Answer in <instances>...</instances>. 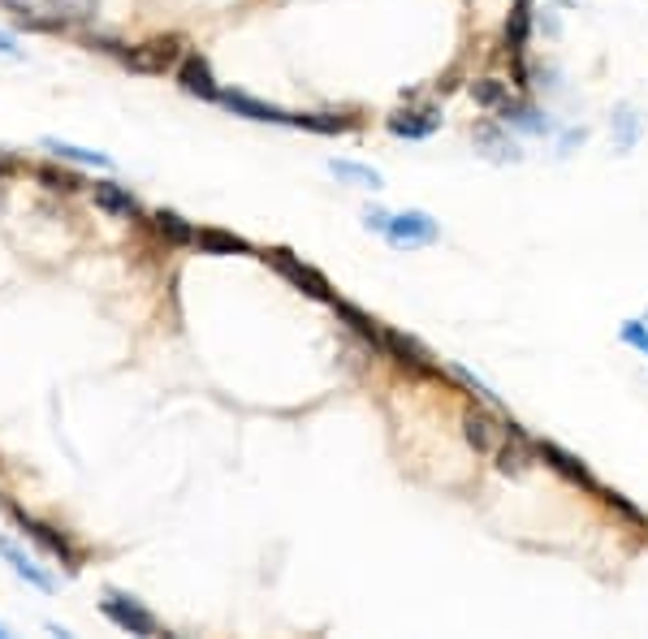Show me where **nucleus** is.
Returning a JSON list of instances; mask_svg holds the SVG:
<instances>
[{"label":"nucleus","instance_id":"nucleus-1","mask_svg":"<svg viewBox=\"0 0 648 639\" xmlns=\"http://www.w3.org/2000/svg\"><path fill=\"white\" fill-rule=\"evenodd\" d=\"M368 230L385 234L394 246H428L442 238V230H437V221H433L428 212H399V216H390V212H368Z\"/></svg>","mask_w":648,"mask_h":639},{"label":"nucleus","instance_id":"nucleus-2","mask_svg":"<svg viewBox=\"0 0 648 639\" xmlns=\"http://www.w3.org/2000/svg\"><path fill=\"white\" fill-rule=\"evenodd\" d=\"M100 0H40L35 9L22 13V26L35 31H70V26H87L96 22Z\"/></svg>","mask_w":648,"mask_h":639},{"label":"nucleus","instance_id":"nucleus-3","mask_svg":"<svg viewBox=\"0 0 648 639\" xmlns=\"http://www.w3.org/2000/svg\"><path fill=\"white\" fill-rule=\"evenodd\" d=\"M187 56V40L182 35H156L148 44H135V49L121 52V61L135 70V74H169L178 70Z\"/></svg>","mask_w":648,"mask_h":639},{"label":"nucleus","instance_id":"nucleus-4","mask_svg":"<svg viewBox=\"0 0 648 639\" xmlns=\"http://www.w3.org/2000/svg\"><path fill=\"white\" fill-rule=\"evenodd\" d=\"M9 514H13V523H18V528H22L31 541L44 544L52 557H61V566H65V571H78V566H83V553H78V544L70 541L65 532H56L52 523L35 519V514H26L22 505H9Z\"/></svg>","mask_w":648,"mask_h":639},{"label":"nucleus","instance_id":"nucleus-5","mask_svg":"<svg viewBox=\"0 0 648 639\" xmlns=\"http://www.w3.org/2000/svg\"><path fill=\"white\" fill-rule=\"evenodd\" d=\"M537 458H541V454H537V441H532L519 424H506V428H501V441H498V449H493V467H498L501 476H528Z\"/></svg>","mask_w":648,"mask_h":639},{"label":"nucleus","instance_id":"nucleus-6","mask_svg":"<svg viewBox=\"0 0 648 639\" xmlns=\"http://www.w3.org/2000/svg\"><path fill=\"white\" fill-rule=\"evenodd\" d=\"M104 618L108 622H117L121 631H130V636H160V618L144 609L135 596H121V592H104L100 600Z\"/></svg>","mask_w":648,"mask_h":639},{"label":"nucleus","instance_id":"nucleus-7","mask_svg":"<svg viewBox=\"0 0 648 639\" xmlns=\"http://www.w3.org/2000/svg\"><path fill=\"white\" fill-rule=\"evenodd\" d=\"M268 264L295 286V290H302V295L311 298H325V302H333V286L325 281V273H316L311 264H302L295 251H286V246H277V251H268Z\"/></svg>","mask_w":648,"mask_h":639},{"label":"nucleus","instance_id":"nucleus-8","mask_svg":"<svg viewBox=\"0 0 648 639\" xmlns=\"http://www.w3.org/2000/svg\"><path fill=\"white\" fill-rule=\"evenodd\" d=\"M390 135L399 139H428L442 130V108L437 104H406L399 113H390Z\"/></svg>","mask_w":648,"mask_h":639},{"label":"nucleus","instance_id":"nucleus-9","mask_svg":"<svg viewBox=\"0 0 648 639\" xmlns=\"http://www.w3.org/2000/svg\"><path fill=\"white\" fill-rule=\"evenodd\" d=\"M381 350H385V354H390L399 368L415 372V376H437V363H433V354L415 342V338H402V333H394V329H385Z\"/></svg>","mask_w":648,"mask_h":639},{"label":"nucleus","instance_id":"nucleus-10","mask_svg":"<svg viewBox=\"0 0 648 639\" xmlns=\"http://www.w3.org/2000/svg\"><path fill=\"white\" fill-rule=\"evenodd\" d=\"M463 437H467V445H471L476 454L493 458V449H498V441H501V424L489 415V411L467 406V411H463Z\"/></svg>","mask_w":648,"mask_h":639},{"label":"nucleus","instance_id":"nucleus-11","mask_svg":"<svg viewBox=\"0 0 648 639\" xmlns=\"http://www.w3.org/2000/svg\"><path fill=\"white\" fill-rule=\"evenodd\" d=\"M173 74H178V83H182V92H187V96L221 99V87H216V78H212V65L203 61L200 52H187V56H182V65H178Z\"/></svg>","mask_w":648,"mask_h":639},{"label":"nucleus","instance_id":"nucleus-12","mask_svg":"<svg viewBox=\"0 0 648 639\" xmlns=\"http://www.w3.org/2000/svg\"><path fill=\"white\" fill-rule=\"evenodd\" d=\"M221 104L238 117H251V121H273V126H295V113L277 108V104H264L255 96H243V92H221Z\"/></svg>","mask_w":648,"mask_h":639},{"label":"nucleus","instance_id":"nucleus-13","mask_svg":"<svg viewBox=\"0 0 648 639\" xmlns=\"http://www.w3.org/2000/svg\"><path fill=\"white\" fill-rule=\"evenodd\" d=\"M0 557H4V562L13 566V575H18V579H26L31 588L56 592V579H52V575L44 571V566H40V562H35V557H26V553H22V549H18L13 541H0Z\"/></svg>","mask_w":648,"mask_h":639},{"label":"nucleus","instance_id":"nucleus-14","mask_svg":"<svg viewBox=\"0 0 648 639\" xmlns=\"http://www.w3.org/2000/svg\"><path fill=\"white\" fill-rule=\"evenodd\" d=\"M295 126L316 130V135H347L359 126V117L354 113H295Z\"/></svg>","mask_w":648,"mask_h":639},{"label":"nucleus","instance_id":"nucleus-15","mask_svg":"<svg viewBox=\"0 0 648 639\" xmlns=\"http://www.w3.org/2000/svg\"><path fill=\"white\" fill-rule=\"evenodd\" d=\"M537 454L545 458V462L553 467V471H562L566 480H575V484H588V489H593V476H588V467H584L580 458H571L566 449H557V445L541 441V445H537Z\"/></svg>","mask_w":648,"mask_h":639},{"label":"nucleus","instance_id":"nucleus-16","mask_svg":"<svg viewBox=\"0 0 648 639\" xmlns=\"http://www.w3.org/2000/svg\"><path fill=\"white\" fill-rule=\"evenodd\" d=\"M92 195H96V207L108 212V216H135V212H139L135 195H130L126 187H117V182H96Z\"/></svg>","mask_w":648,"mask_h":639},{"label":"nucleus","instance_id":"nucleus-17","mask_svg":"<svg viewBox=\"0 0 648 639\" xmlns=\"http://www.w3.org/2000/svg\"><path fill=\"white\" fill-rule=\"evenodd\" d=\"M151 225H156V234L164 238V243H173V246H195V225L191 221H182L178 212H156L151 216Z\"/></svg>","mask_w":648,"mask_h":639},{"label":"nucleus","instance_id":"nucleus-18","mask_svg":"<svg viewBox=\"0 0 648 639\" xmlns=\"http://www.w3.org/2000/svg\"><path fill=\"white\" fill-rule=\"evenodd\" d=\"M333 311H338V320H347V324L354 329V333H359V338H363V342H372L376 350H381V338H385V329H381V324H376L372 316H363L359 307H350V302H338V298H333Z\"/></svg>","mask_w":648,"mask_h":639},{"label":"nucleus","instance_id":"nucleus-19","mask_svg":"<svg viewBox=\"0 0 648 639\" xmlns=\"http://www.w3.org/2000/svg\"><path fill=\"white\" fill-rule=\"evenodd\" d=\"M195 246L208 251V255H247L251 251L247 238L225 234V230H200V234H195Z\"/></svg>","mask_w":648,"mask_h":639},{"label":"nucleus","instance_id":"nucleus-20","mask_svg":"<svg viewBox=\"0 0 648 639\" xmlns=\"http://www.w3.org/2000/svg\"><path fill=\"white\" fill-rule=\"evenodd\" d=\"M338 182H350V187H363V191H381V173L368 169V164H354V160H333L329 164Z\"/></svg>","mask_w":648,"mask_h":639},{"label":"nucleus","instance_id":"nucleus-21","mask_svg":"<svg viewBox=\"0 0 648 639\" xmlns=\"http://www.w3.org/2000/svg\"><path fill=\"white\" fill-rule=\"evenodd\" d=\"M528 31H532V9H528V0H519L510 22H506V44L514 56H523V49H528Z\"/></svg>","mask_w":648,"mask_h":639},{"label":"nucleus","instance_id":"nucleus-22","mask_svg":"<svg viewBox=\"0 0 648 639\" xmlns=\"http://www.w3.org/2000/svg\"><path fill=\"white\" fill-rule=\"evenodd\" d=\"M44 151H52L56 160H74V164H96V169H108L113 160L104 151L92 148H74V143H61V139H44Z\"/></svg>","mask_w":648,"mask_h":639},{"label":"nucleus","instance_id":"nucleus-23","mask_svg":"<svg viewBox=\"0 0 648 639\" xmlns=\"http://www.w3.org/2000/svg\"><path fill=\"white\" fill-rule=\"evenodd\" d=\"M471 96H476V104H485V108H501V104H510V83H501V78H476L471 83Z\"/></svg>","mask_w":648,"mask_h":639},{"label":"nucleus","instance_id":"nucleus-24","mask_svg":"<svg viewBox=\"0 0 648 639\" xmlns=\"http://www.w3.org/2000/svg\"><path fill=\"white\" fill-rule=\"evenodd\" d=\"M40 178H44V182H49L52 191H65V195H70V191H78V187H83V182H78V178H74V173H61V169H40Z\"/></svg>","mask_w":648,"mask_h":639},{"label":"nucleus","instance_id":"nucleus-25","mask_svg":"<svg viewBox=\"0 0 648 639\" xmlns=\"http://www.w3.org/2000/svg\"><path fill=\"white\" fill-rule=\"evenodd\" d=\"M623 342H627V345H636L640 354H648V329H640L636 320H627V324H623Z\"/></svg>","mask_w":648,"mask_h":639},{"label":"nucleus","instance_id":"nucleus-26","mask_svg":"<svg viewBox=\"0 0 648 639\" xmlns=\"http://www.w3.org/2000/svg\"><path fill=\"white\" fill-rule=\"evenodd\" d=\"M0 56H9V61H22V49L13 44V35H4L0 31Z\"/></svg>","mask_w":648,"mask_h":639},{"label":"nucleus","instance_id":"nucleus-27","mask_svg":"<svg viewBox=\"0 0 648 639\" xmlns=\"http://www.w3.org/2000/svg\"><path fill=\"white\" fill-rule=\"evenodd\" d=\"M0 639H9V627H4V622H0Z\"/></svg>","mask_w":648,"mask_h":639},{"label":"nucleus","instance_id":"nucleus-28","mask_svg":"<svg viewBox=\"0 0 648 639\" xmlns=\"http://www.w3.org/2000/svg\"><path fill=\"white\" fill-rule=\"evenodd\" d=\"M0 203H4V187H0Z\"/></svg>","mask_w":648,"mask_h":639}]
</instances>
